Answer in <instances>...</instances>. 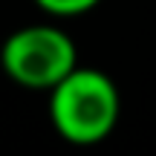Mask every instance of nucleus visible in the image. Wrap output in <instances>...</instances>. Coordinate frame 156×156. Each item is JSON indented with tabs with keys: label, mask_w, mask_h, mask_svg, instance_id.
<instances>
[{
	"label": "nucleus",
	"mask_w": 156,
	"mask_h": 156,
	"mask_svg": "<svg viewBox=\"0 0 156 156\" xmlns=\"http://www.w3.org/2000/svg\"><path fill=\"white\" fill-rule=\"evenodd\" d=\"M122 98L110 75L75 67L49 90V119L69 145H98L116 130Z\"/></svg>",
	"instance_id": "1"
},
{
	"label": "nucleus",
	"mask_w": 156,
	"mask_h": 156,
	"mask_svg": "<svg viewBox=\"0 0 156 156\" xmlns=\"http://www.w3.org/2000/svg\"><path fill=\"white\" fill-rule=\"evenodd\" d=\"M0 67L17 87L49 93L61 78H67L78 67V49L64 29L35 23L15 29L3 41Z\"/></svg>",
	"instance_id": "2"
},
{
	"label": "nucleus",
	"mask_w": 156,
	"mask_h": 156,
	"mask_svg": "<svg viewBox=\"0 0 156 156\" xmlns=\"http://www.w3.org/2000/svg\"><path fill=\"white\" fill-rule=\"evenodd\" d=\"M35 3L52 17H78L84 12L95 9L101 0H35Z\"/></svg>",
	"instance_id": "3"
}]
</instances>
